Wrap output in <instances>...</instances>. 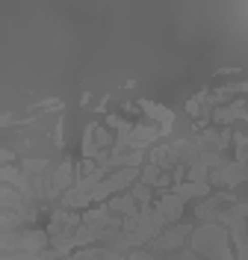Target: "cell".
<instances>
[{"mask_svg":"<svg viewBox=\"0 0 248 260\" xmlns=\"http://www.w3.org/2000/svg\"><path fill=\"white\" fill-rule=\"evenodd\" d=\"M110 207H113V210H121V213H130V216L136 213V204H133L130 195H124V198H116V201H113Z\"/></svg>","mask_w":248,"mask_h":260,"instance_id":"6da1fadb","label":"cell"},{"mask_svg":"<svg viewBox=\"0 0 248 260\" xmlns=\"http://www.w3.org/2000/svg\"><path fill=\"white\" fill-rule=\"evenodd\" d=\"M245 118H248V113H245Z\"/></svg>","mask_w":248,"mask_h":260,"instance_id":"7a4b0ae2","label":"cell"}]
</instances>
